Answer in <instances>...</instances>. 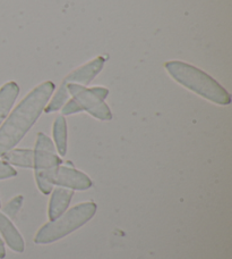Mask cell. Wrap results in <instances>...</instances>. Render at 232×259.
<instances>
[{"label": "cell", "mask_w": 232, "mask_h": 259, "mask_svg": "<svg viewBox=\"0 0 232 259\" xmlns=\"http://www.w3.org/2000/svg\"><path fill=\"white\" fill-rule=\"evenodd\" d=\"M54 91L51 81L34 88L0 126V157L15 148L38 121Z\"/></svg>", "instance_id": "cell-1"}, {"label": "cell", "mask_w": 232, "mask_h": 259, "mask_svg": "<svg viewBox=\"0 0 232 259\" xmlns=\"http://www.w3.org/2000/svg\"><path fill=\"white\" fill-rule=\"evenodd\" d=\"M164 66L176 81L203 98L221 106L231 103L229 92L202 69L180 61L166 62Z\"/></svg>", "instance_id": "cell-2"}, {"label": "cell", "mask_w": 232, "mask_h": 259, "mask_svg": "<svg viewBox=\"0 0 232 259\" xmlns=\"http://www.w3.org/2000/svg\"><path fill=\"white\" fill-rule=\"evenodd\" d=\"M96 209V203L92 201L80 203L68 211H65L57 220L50 221L48 224L42 226L36 233L34 242L36 244H48L67 237L86 224L95 215Z\"/></svg>", "instance_id": "cell-3"}, {"label": "cell", "mask_w": 232, "mask_h": 259, "mask_svg": "<svg viewBox=\"0 0 232 259\" xmlns=\"http://www.w3.org/2000/svg\"><path fill=\"white\" fill-rule=\"evenodd\" d=\"M62 159L55 154L53 142L44 133H39L33 150V168L39 190L44 193H51L53 189V178Z\"/></svg>", "instance_id": "cell-4"}, {"label": "cell", "mask_w": 232, "mask_h": 259, "mask_svg": "<svg viewBox=\"0 0 232 259\" xmlns=\"http://www.w3.org/2000/svg\"><path fill=\"white\" fill-rule=\"evenodd\" d=\"M65 89L68 90V94L73 97V100L82 112L84 110L101 121H110L112 118L109 106L104 101L109 95L106 88H86L76 83H68Z\"/></svg>", "instance_id": "cell-5"}, {"label": "cell", "mask_w": 232, "mask_h": 259, "mask_svg": "<svg viewBox=\"0 0 232 259\" xmlns=\"http://www.w3.org/2000/svg\"><path fill=\"white\" fill-rule=\"evenodd\" d=\"M105 64V59L99 56L94 59H92L91 62L86 63L83 66L76 68L75 71H73L69 75L64 78L62 85L59 87V89L55 92L53 98L51 99L50 103L45 106L44 112L46 114L58 112L60 108H63V106L66 104V101L69 98L68 90L65 89L68 83H76V84L81 85H87L91 83L94 77L99 75V73L102 71Z\"/></svg>", "instance_id": "cell-6"}, {"label": "cell", "mask_w": 232, "mask_h": 259, "mask_svg": "<svg viewBox=\"0 0 232 259\" xmlns=\"http://www.w3.org/2000/svg\"><path fill=\"white\" fill-rule=\"evenodd\" d=\"M53 186L69 190H87L92 187L91 179L81 170L60 165L53 178Z\"/></svg>", "instance_id": "cell-7"}, {"label": "cell", "mask_w": 232, "mask_h": 259, "mask_svg": "<svg viewBox=\"0 0 232 259\" xmlns=\"http://www.w3.org/2000/svg\"><path fill=\"white\" fill-rule=\"evenodd\" d=\"M0 233L12 250L16 252H23L25 250V243L22 235L15 225L12 223V221L2 211H0Z\"/></svg>", "instance_id": "cell-8"}, {"label": "cell", "mask_w": 232, "mask_h": 259, "mask_svg": "<svg viewBox=\"0 0 232 259\" xmlns=\"http://www.w3.org/2000/svg\"><path fill=\"white\" fill-rule=\"evenodd\" d=\"M74 196V191L66 188H57L51 194L49 202V220L54 221L67 210Z\"/></svg>", "instance_id": "cell-9"}, {"label": "cell", "mask_w": 232, "mask_h": 259, "mask_svg": "<svg viewBox=\"0 0 232 259\" xmlns=\"http://www.w3.org/2000/svg\"><path fill=\"white\" fill-rule=\"evenodd\" d=\"M18 95H20V87L13 81L0 88V126L8 116Z\"/></svg>", "instance_id": "cell-10"}, {"label": "cell", "mask_w": 232, "mask_h": 259, "mask_svg": "<svg viewBox=\"0 0 232 259\" xmlns=\"http://www.w3.org/2000/svg\"><path fill=\"white\" fill-rule=\"evenodd\" d=\"M4 161L18 167H33V150L32 149H12L3 156Z\"/></svg>", "instance_id": "cell-11"}, {"label": "cell", "mask_w": 232, "mask_h": 259, "mask_svg": "<svg viewBox=\"0 0 232 259\" xmlns=\"http://www.w3.org/2000/svg\"><path fill=\"white\" fill-rule=\"evenodd\" d=\"M53 139L60 156L67 154V123L64 116H58L53 123Z\"/></svg>", "instance_id": "cell-12"}, {"label": "cell", "mask_w": 232, "mask_h": 259, "mask_svg": "<svg viewBox=\"0 0 232 259\" xmlns=\"http://www.w3.org/2000/svg\"><path fill=\"white\" fill-rule=\"evenodd\" d=\"M23 201H24V198L23 196H17L15 198H13L11 201L7 202V205L4 207V214L6 215L8 219L11 217V219H14L17 215L18 210L21 209V207L23 205Z\"/></svg>", "instance_id": "cell-13"}, {"label": "cell", "mask_w": 232, "mask_h": 259, "mask_svg": "<svg viewBox=\"0 0 232 259\" xmlns=\"http://www.w3.org/2000/svg\"><path fill=\"white\" fill-rule=\"evenodd\" d=\"M17 175V172L15 168L12 167V165L7 164L6 161L0 160V180H6L15 178Z\"/></svg>", "instance_id": "cell-14"}, {"label": "cell", "mask_w": 232, "mask_h": 259, "mask_svg": "<svg viewBox=\"0 0 232 259\" xmlns=\"http://www.w3.org/2000/svg\"><path fill=\"white\" fill-rule=\"evenodd\" d=\"M62 112H63V115H72L75 113H80L82 110L80 109V107H78L75 101L73 99H69L66 101V104L63 106Z\"/></svg>", "instance_id": "cell-15"}, {"label": "cell", "mask_w": 232, "mask_h": 259, "mask_svg": "<svg viewBox=\"0 0 232 259\" xmlns=\"http://www.w3.org/2000/svg\"><path fill=\"white\" fill-rule=\"evenodd\" d=\"M6 256V249H5V244L3 242L2 238H0V259Z\"/></svg>", "instance_id": "cell-16"}, {"label": "cell", "mask_w": 232, "mask_h": 259, "mask_svg": "<svg viewBox=\"0 0 232 259\" xmlns=\"http://www.w3.org/2000/svg\"><path fill=\"white\" fill-rule=\"evenodd\" d=\"M0 208H2V201H0Z\"/></svg>", "instance_id": "cell-17"}]
</instances>
